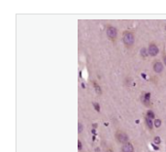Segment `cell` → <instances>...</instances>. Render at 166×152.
Returning a JSON list of instances; mask_svg holds the SVG:
<instances>
[{"instance_id": "cell-9", "label": "cell", "mask_w": 166, "mask_h": 152, "mask_svg": "<svg viewBox=\"0 0 166 152\" xmlns=\"http://www.w3.org/2000/svg\"><path fill=\"white\" fill-rule=\"evenodd\" d=\"M92 85H93V87H94L95 92H96L98 95H101V94H102V88H101V86H100L95 81H92Z\"/></svg>"}, {"instance_id": "cell-14", "label": "cell", "mask_w": 166, "mask_h": 152, "mask_svg": "<svg viewBox=\"0 0 166 152\" xmlns=\"http://www.w3.org/2000/svg\"><path fill=\"white\" fill-rule=\"evenodd\" d=\"M154 142L156 143V144H160L161 141H160V138L159 137H155V139H154Z\"/></svg>"}, {"instance_id": "cell-2", "label": "cell", "mask_w": 166, "mask_h": 152, "mask_svg": "<svg viewBox=\"0 0 166 152\" xmlns=\"http://www.w3.org/2000/svg\"><path fill=\"white\" fill-rule=\"evenodd\" d=\"M106 35H107V37H108V39L110 41L115 43L116 39L118 37V29H117V27H115L112 24H108L106 26Z\"/></svg>"}, {"instance_id": "cell-18", "label": "cell", "mask_w": 166, "mask_h": 152, "mask_svg": "<svg viewBox=\"0 0 166 152\" xmlns=\"http://www.w3.org/2000/svg\"><path fill=\"white\" fill-rule=\"evenodd\" d=\"M165 30H166V26H165Z\"/></svg>"}, {"instance_id": "cell-13", "label": "cell", "mask_w": 166, "mask_h": 152, "mask_svg": "<svg viewBox=\"0 0 166 152\" xmlns=\"http://www.w3.org/2000/svg\"><path fill=\"white\" fill-rule=\"evenodd\" d=\"M92 105H93V108H94V110H95L97 112H100V105H99L98 103H96V102H93V103H92Z\"/></svg>"}, {"instance_id": "cell-12", "label": "cell", "mask_w": 166, "mask_h": 152, "mask_svg": "<svg viewBox=\"0 0 166 152\" xmlns=\"http://www.w3.org/2000/svg\"><path fill=\"white\" fill-rule=\"evenodd\" d=\"M154 126H155V128H159V127L161 126V120L158 119V118H156V119L154 121Z\"/></svg>"}, {"instance_id": "cell-5", "label": "cell", "mask_w": 166, "mask_h": 152, "mask_svg": "<svg viewBox=\"0 0 166 152\" xmlns=\"http://www.w3.org/2000/svg\"><path fill=\"white\" fill-rule=\"evenodd\" d=\"M141 102L144 104L145 107H150V93L149 92H143L140 96Z\"/></svg>"}, {"instance_id": "cell-8", "label": "cell", "mask_w": 166, "mask_h": 152, "mask_svg": "<svg viewBox=\"0 0 166 152\" xmlns=\"http://www.w3.org/2000/svg\"><path fill=\"white\" fill-rule=\"evenodd\" d=\"M145 123H146V126L147 128L150 130V131H153V128H154V121L149 118V117H145Z\"/></svg>"}, {"instance_id": "cell-11", "label": "cell", "mask_w": 166, "mask_h": 152, "mask_svg": "<svg viewBox=\"0 0 166 152\" xmlns=\"http://www.w3.org/2000/svg\"><path fill=\"white\" fill-rule=\"evenodd\" d=\"M146 116L149 117V118H150V119H154V118L155 117V112H154L153 111H150V110H149V111H147V115H146Z\"/></svg>"}, {"instance_id": "cell-10", "label": "cell", "mask_w": 166, "mask_h": 152, "mask_svg": "<svg viewBox=\"0 0 166 152\" xmlns=\"http://www.w3.org/2000/svg\"><path fill=\"white\" fill-rule=\"evenodd\" d=\"M140 55L142 56V57H147L148 55H149V52H148V49H146V48H142L141 49V51H140Z\"/></svg>"}, {"instance_id": "cell-7", "label": "cell", "mask_w": 166, "mask_h": 152, "mask_svg": "<svg viewBox=\"0 0 166 152\" xmlns=\"http://www.w3.org/2000/svg\"><path fill=\"white\" fill-rule=\"evenodd\" d=\"M122 152H134V147L131 142H125L122 145Z\"/></svg>"}, {"instance_id": "cell-17", "label": "cell", "mask_w": 166, "mask_h": 152, "mask_svg": "<svg viewBox=\"0 0 166 152\" xmlns=\"http://www.w3.org/2000/svg\"><path fill=\"white\" fill-rule=\"evenodd\" d=\"M163 61H164V64H165V66H166V54H165V55L163 54Z\"/></svg>"}, {"instance_id": "cell-4", "label": "cell", "mask_w": 166, "mask_h": 152, "mask_svg": "<svg viewBox=\"0 0 166 152\" xmlns=\"http://www.w3.org/2000/svg\"><path fill=\"white\" fill-rule=\"evenodd\" d=\"M148 52H149V55L153 56V57L156 56L159 52V49L157 47V45L155 43H150L149 48H148Z\"/></svg>"}, {"instance_id": "cell-16", "label": "cell", "mask_w": 166, "mask_h": 152, "mask_svg": "<svg viewBox=\"0 0 166 152\" xmlns=\"http://www.w3.org/2000/svg\"><path fill=\"white\" fill-rule=\"evenodd\" d=\"M78 149H79V151H82L83 150V144H82V142L81 141H78Z\"/></svg>"}, {"instance_id": "cell-3", "label": "cell", "mask_w": 166, "mask_h": 152, "mask_svg": "<svg viewBox=\"0 0 166 152\" xmlns=\"http://www.w3.org/2000/svg\"><path fill=\"white\" fill-rule=\"evenodd\" d=\"M115 139L117 142H118L119 143H125V142H129V138H128V135L122 131V130H117L116 133H115Z\"/></svg>"}, {"instance_id": "cell-15", "label": "cell", "mask_w": 166, "mask_h": 152, "mask_svg": "<svg viewBox=\"0 0 166 152\" xmlns=\"http://www.w3.org/2000/svg\"><path fill=\"white\" fill-rule=\"evenodd\" d=\"M78 132H79V134H81L82 132H83V129H84V127H83V124L81 123V122H79V124H78Z\"/></svg>"}, {"instance_id": "cell-1", "label": "cell", "mask_w": 166, "mask_h": 152, "mask_svg": "<svg viewBox=\"0 0 166 152\" xmlns=\"http://www.w3.org/2000/svg\"><path fill=\"white\" fill-rule=\"evenodd\" d=\"M123 43L126 49H131L134 47L135 44V33L131 30H125L123 32Z\"/></svg>"}, {"instance_id": "cell-6", "label": "cell", "mask_w": 166, "mask_h": 152, "mask_svg": "<svg viewBox=\"0 0 166 152\" xmlns=\"http://www.w3.org/2000/svg\"><path fill=\"white\" fill-rule=\"evenodd\" d=\"M163 67H164L163 64L159 61V60H155V61H154V63H153V70L156 74H160L163 71Z\"/></svg>"}]
</instances>
